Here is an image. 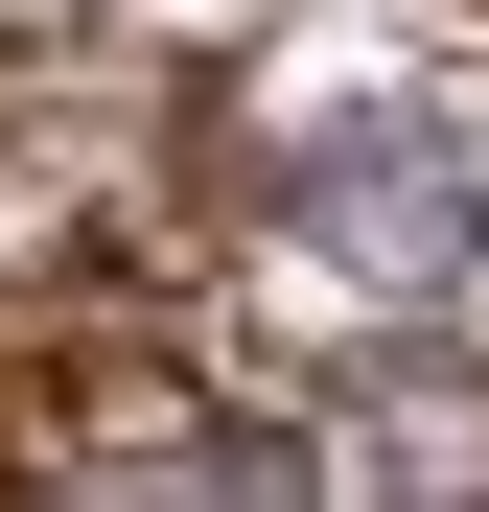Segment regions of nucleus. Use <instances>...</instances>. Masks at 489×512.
<instances>
[{"mask_svg": "<svg viewBox=\"0 0 489 512\" xmlns=\"http://www.w3.org/2000/svg\"><path fill=\"white\" fill-rule=\"evenodd\" d=\"M280 233H303L350 303H466V280H489V140L420 117V94H326V117L280 140Z\"/></svg>", "mask_w": 489, "mask_h": 512, "instance_id": "f257e3e1", "label": "nucleus"}, {"mask_svg": "<svg viewBox=\"0 0 489 512\" xmlns=\"http://www.w3.org/2000/svg\"><path fill=\"white\" fill-rule=\"evenodd\" d=\"M94 24H140V0H0V70H47V47H94Z\"/></svg>", "mask_w": 489, "mask_h": 512, "instance_id": "f03ea898", "label": "nucleus"}, {"mask_svg": "<svg viewBox=\"0 0 489 512\" xmlns=\"http://www.w3.org/2000/svg\"><path fill=\"white\" fill-rule=\"evenodd\" d=\"M466 24H489V0H466Z\"/></svg>", "mask_w": 489, "mask_h": 512, "instance_id": "7ed1b4c3", "label": "nucleus"}]
</instances>
